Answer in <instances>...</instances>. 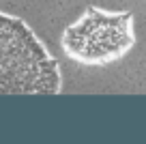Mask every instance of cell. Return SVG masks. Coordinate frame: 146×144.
<instances>
[{
    "label": "cell",
    "instance_id": "cell-1",
    "mask_svg": "<svg viewBox=\"0 0 146 144\" xmlns=\"http://www.w3.org/2000/svg\"><path fill=\"white\" fill-rule=\"evenodd\" d=\"M56 58L24 19L0 11V95H58Z\"/></svg>",
    "mask_w": 146,
    "mask_h": 144
},
{
    "label": "cell",
    "instance_id": "cell-2",
    "mask_svg": "<svg viewBox=\"0 0 146 144\" xmlns=\"http://www.w3.org/2000/svg\"><path fill=\"white\" fill-rule=\"evenodd\" d=\"M135 45L131 11H103L88 7L60 37V47L73 63L103 67L127 56Z\"/></svg>",
    "mask_w": 146,
    "mask_h": 144
}]
</instances>
